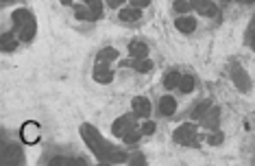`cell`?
I'll return each instance as SVG.
<instances>
[{"mask_svg": "<svg viewBox=\"0 0 255 166\" xmlns=\"http://www.w3.org/2000/svg\"><path fill=\"white\" fill-rule=\"evenodd\" d=\"M142 134H144V136L155 134V123H153V120H146V123L142 125Z\"/></svg>", "mask_w": 255, "mask_h": 166, "instance_id": "27", "label": "cell"}, {"mask_svg": "<svg viewBox=\"0 0 255 166\" xmlns=\"http://www.w3.org/2000/svg\"><path fill=\"white\" fill-rule=\"evenodd\" d=\"M131 59H146L148 57V46L144 42H131L129 44Z\"/></svg>", "mask_w": 255, "mask_h": 166, "instance_id": "11", "label": "cell"}, {"mask_svg": "<svg viewBox=\"0 0 255 166\" xmlns=\"http://www.w3.org/2000/svg\"><path fill=\"white\" fill-rule=\"evenodd\" d=\"M218 11H220V9H218L216 4L212 2V4H207V9L203 11V15H207V18H216V15H218Z\"/></svg>", "mask_w": 255, "mask_h": 166, "instance_id": "26", "label": "cell"}, {"mask_svg": "<svg viewBox=\"0 0 255 166\" xmlns=\"http://www.w3.org/2000/svg\"><path fill=\"white\" fill-rule=\"evenodd\" d=\"M2 2H9V0H2Z\"/></svg>", "mask_w": 255, "mask_h": 166, "instance_id": "34", "label": "cell"}, {"mask_svg": "<svg viewBox=\"0 0 255 166\" xmlns=\"http://www.w3.org/2000/svg\"><path fill=\"white\" fill-rule=\"evenodd\" d=\"M172 140H175L177 145H183V147H196V145H199L196 127H194L192 123H183L181 127L175 129V134H172Z\"/></svg>", "mask_w": 255, "mask_h": 166, "instance_id": "2", "label": "cell"}, {"mask_svg": "<svg viewBox=\"0 0 255 166\" xmlns=\"http://www.w3.org/2000/svg\"><path fill=\"white\" fill-rule=\"evenodd\" d=\"M11 37H13V33H4V35H2V50H4V53H11V50H15V46H18V44H15Z\"/></svg>", "mask_w": 255, "mask_h": 166, "instance_id": "23", "label": "cell"}, {"mask_svg": "<svg viewBox=\"0 0 255 166\" xmlns=\"http://www.w3.org/2000/svg\"><path fill=\"white\" fill-rule=\"evenodd\" d=\"M79 166V164H85L83 160H68V158H55L50 160V166Z\"/></svg>", "mask_w": 255, "mask_h": 166, "instance_id": "21", "label": "cell"}, {"mask_svg": "<svg viewBox=\"0 0 255 166\" xmlns=\"http://www.w3.org/2000/svg\"><path fill=\"white\" fill-rule=\"evenodd\" d=\"M242 2H247V4H251V2H255V0H242Z\"/></svg>", "mask_w": 255, "mask_h": 166, "instance_id": "31", "label": "cell"}, {"mask_svg": "<svg viewBox=\"0 0 255 166\" xmlns=\"http://www.w3.org/2000/svg\"><path fill=\"white\" fill-rule=\"evenodd\" d=\"M179 92H183V94H190L194 90V77L192 74H181V81H179Z\"/></svg>", "mask_w": 255, "mask_h": 166, "instance_id": "17", "label": "cell"}, {"mask_svg": "<svg viewBox=\"0 0 255 166\" xmlns=\"http://www.w3.org/2000/svg\"><path fill=\"white\" fill-rule=\"evenodd\" d=\"M31 18H33V15H31V11H28V9H15L13 13H11V20H13V31L18 33Z\"/></svg>", "mask_w": 255, "mask_h": 166, "instance_id": "9", "label": "cell"}, {"mask_svg": "<svg viewBox=\"0 0 255 166\" xmlns=\"http://www.w3.org/2000/svg\"><path fill=\"white\" fill-rule=\"evenodd\" d=\"M175 28L181 33H192L196 28V20L194 18H188V15H183V18H177L175 20Z\"/></svg>", "mask_w": 255, "mask_h": 166, "instance_id": "14", "label": "cell"}, {"mask_svg": "<svg viewBox=\"0 0 255 166\" xmlns=\"http://www.w3.org/2000/svg\"><path fill=\"white\" fill-rule=\"evenodd\" d=\"M157 112L161 114V116H172V114L177 112V101H175V96H170V94L161 96V99H159V105H157Z\"/></svg>", "mask_w": 255, "mask_h": 166, "instance_id": "7", "label": "cell"}, {"mask_svg": "<svg viewBox=\"0 0 255 166\" xmlns=\"http://www.w3.org/2000/svg\"><path fill=\"white\" fill-rule=\"evenodd\" d=\"M172 9L177 11V13H188L190 9H192V2H188V0H175V2H172Z\"/></svg>", "mask_w": 255, "mask_h": 166, "instance_id": "22", "label": "cell"}, {"mask_svg": "<svg viewBox=\"0 0 255 166\" xmlns=\"http://www.w3.org/2000/svg\"><path fill=\"white\" fill-rule=\"evenodd\" d=\"M179 81H181V74H179L177 70H170L164 77V88L166 90H175V88H179Z\"/></svg>", "mask_w": 255, "mask_h": 166, "instance_id": "18", "label": "cell"}, {"mask_svg": "<svg viewBox=\"0 0 255 166\" xmlns=\"http://www.w3.org/2000/svg\"><path fill=\"white\" fill-rule=\"evenodd\" d=\"M207 4H212V0H192V7L199 11V13H203V11L207 9Z\"/></svg>", "mask_w": 255, "mask_h": 166, "instance_id": "25", "label": "cell"}, {"mask_svg": "<svg viewBox=\"0 0 255 166\" xmlns=\"http://www.w3.org/2000/svg\"><path fill=\"white\" fill-rule=\"evenodd\" d=\"M220 2H231V0H220Z\"/></svg>", "mask_w": 255, "mask_h": 166, "instance_id": "33", "label": "cell"}, {"mask_svg": "<svg viewBox=\"0 0 255 166\" xmlns=\"http://www.w3.org/2000/svg\"><path fill=\"white\" fill-rule=\"evenodd\" d=\"M240 2H242V0H240Z\"/></svg>", "mask_w": 255, "mask_h": 166, "instance_id": "35", "label": "cell"}, {"mask_svg": "<svg viewBox=\"0 0 255 166\" xmlns=\"http://www.w3.org/2000/svg\"><path fill=\"white\" fill-rule=\"evenodd\" d=\"M116 59H118V48H114V46L101 48L98 55H96V61H105V64H112V61H116Z\"/></svg>", "mask_w": 255, "mask_h": 166, "instance_id": "13", "label": "cell"}, {"mask_svg": "<svg viewBox=\"0 0 255 166\" xmlns=\"http://www.w3.org/2000/svg\"><path fill=\"white\" fill-rule=\"evenodd\" d=\"M92 2H94V0H85V4H92Z\"/></svg>", "mask_w": 255, "mask_h": 166, "instance_id": "32", "label": "cell"}, {"mask_svg": "<svg viewBox=\"0 0 255 166\" xmlns=\"http://www.w3.org/2000/svg\"><path fill=\"white\" fill-rule=\"evenodd\" d=\"M142 127H131L129 131H125V136H123V140L127 142V145H135L137 140L142 138Z\"/></svg>", "mask_w": 255, "mask_h": 166, "instance_id": "19", "label": "cell"}, {"mask_svg": "<svg viewBox=\"0 0 255 166\" xmlns=\"http://www.w3.org/2000/svg\"><path fill=\"white\" fill-rule=\"evenodd\" d=\"M35 31H37V22H35V18H31V20H28L26 24L18 31V35H20L22 42H31V39L35 37Z\"/></svg>", "mask_w": 255, "mask_h": 166, "instance_id": "10", "label": "cell"}, {"mask_svg": "<svg viewBox=\"0 0 255 166\" xmlns=\"http://www.w3.org/2000/svg\"><path fill=\"white\" fill-rule=\"evenodd\" d=\"M118 18H120V22H125V24H133V22H137V20L142 18V9H137V7H125V9H120Z\"/></svg>", "mask_w": 255, "mask_h": 166, "instance_id": "8", "label": "cell"}, {"mask_svg": "<svg viewBox=\"0 0 255 166\" xmlns=\"http://www.w3.org/2000/svg\"><path fill=\"white\" fill-rule=\"evenodd\" d=\"M229 74H231V81H234V85L240 90V92H249V90H251V79L247 77L245 68H242L240 64H231Z\"/></svg>", "mask_w": 255, "mask_h": 166, "instance_id": "3", "label": "cell"}, {"mask_svg": "<svg viewBox=\"0 0 255 166\" xmlns=\"http://www.w3.org/2000/svg\"><path fill=\"white\" fill-rule=\"evenodd\" d=\"M81 134H83V138H85V145L90 147V151L94 153L98 160H107V162H125L127 160L125 151H120V149H116L109 145V142H105V138H103L96 129H92L90 125H83Z\"/></svg>", "mask_w": 255, "mask_h": 166, "instance_id": "1", "label": "cell"}, {"mask_svg": "<svg viewBox=\"0 0 255 166\" xmlns=\"http://www.w3.org/2000/svg\"><path fill=\"white\" fill-rule=\"evenodd\" d=\"M74 13H77L79 20H94L90 7H83V4H74Z\"/></svg>", "mask_w": 255, "mask_h": 166, "instance_id": "20", "label": "cell"}, {"mask_svg": "<svg viewBox=\"0 0 255 166\" xmlns=\"http://www.w3.org/2000/svg\"><path fill=\"white\" fill-rule=\"evenodd\" d=\"M131 127H137V116L135 114H127V116L116 118V123L112 125V131H114V136H120V138H123L125 131H129Z\"/></svg>", "mask_w": 255, "mask_h": 166, "instance_id": "4", "label": "cell"}, {"mask_svg": "<svg viewBox=\"0 0 255 166\" xmlns=\"http://www.w3.org/2000/svg\"><path fill=\"white\" fill-rule=\"evenodd\" d=\"M94 81H98V83H112L114 81V72H112V68H109V64H105V61H96Z\"/></svg>", "mask_w": 255, "mask_h": 166, "instance_id": "5", "label": "cell"}, {"mask_svg": "<svg viewBox=\"0 0 255 166\" xmlns=\"http://www.w3.org/2000/svg\"><path fill=\"white\" fill-rule=\"evenodd\" d=\"M218 120H220V110H218V107H212V110L203 116V127H205V129H216L218 127Z\"/></svg>", "mask_w": 255, "mask_h": 166, "instance_id": "12", "label": "cell"}, {"mask_svg": "<svg viewBox=\"0 0 255 166\" xmlns=\"http://www.w3.org/2000/svg\"><path fill=\"white\" fill-rule=\"evenodd\" d=\"M148 4H150V0H131V7H137V9H144Z\"/></svg>", "mask_w": 255, "mask_h": 166, "instance_id": "28", "label": "cell"}, {"mask_svg": "<svg viewBox=\"0 0 255 166\" xmlns=\"http://www.w3.org/2000/svg\"><path fill=\"white\" fill-rule=\"evenodd\" d=\"M127 66H133L137 72H142V74H146V72L153 70V61H150V59H131Z\"/></svg>", "mask_w": 255, "mask_h": 166, "instance_id": "16", "label": "cell"}, {"mask_svg": "<svg viewBox=\"0 0 255 166\" xmlns=\"http://www.w3.org/2000/svg\"><path fill=\"white\" fill-rule=\"evenodd\" d=\"M223 140H225L223 131H216V129H214V134H210V136H207V145H212V147H218V145H223Z\"/></svg>", "mask_w": 255, "mask_h": 166, "instance_id": "24", "label": "cell"}, {"mask_svg": "<svg viewBox=\"0 0 255 166\" xmlns=\"http://www.w3.org/2000/svg\"><path fill=\"white\" fill-rule=\"evenodd\" d=\"M61 4H72V0H61Z\"/></svg>", "mask_w": 255, "mask_h": 166, "instance_id": "30", "label": "cell"}, {"mask_svg": "<svg viewBox=\"0 0 255 166\" xmlns=\"http://www.w3.org/2000/svg\"><path fill=\"white\" fill-rule=\"evenodd\" d=\"M210 110H212V101H210V99L199 101V103H196V107L192 110V118H194V120H201V118L205 116V114L210 112Z\"/></svg>", "mask_w": 255, "mask_h": 166, "instance_id": "15", "label": "cell"}, {"mask_svg": "<svg viewBox=\"0 0 255 166\" xmlns=\"http://www.w3.org/2000/svg\"><path fill=\"white\" fill-rule=\"evenodd\" d=\"M123 2H125V0H107V4H109V7H112V9L120 7V4H123Z\"/></svg>", "mask_w": 255, "mask_h": 166, "instance_id": "29", "label": "cell"}, {"mask_svg": "<svg viewBox=\"0 0 255 166\" xmlns=\"http://www.w3.org/2000/svg\"><path fill=\"white\" fill-rule=\"evenodd\" d=\"M131 107H133V114H135L137 118L150 116V101L146 96H135V99L131 101Z\"/></svg>", "mask_w": 255, "mask_h": 166, "instance_id": "6", "label": "cell"}]
</instances>
